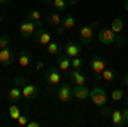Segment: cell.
<instances>
[{"mask_svg":"<svg viewBox=\"0 0 128 127\" xmlns=\"http://www.w3.org/2000/svg\"><path fill=\"white\" fill-rule=\"evenodd\" d=\"M96 28H98V22H96V21H92L89 26L80 28L79 36H80V41H82L84 45H90V41L94 39V29H96Z\"/></svg>","mask_w":128,"mask_h":127,"instance_id":"obj_1","label":"cell"},{"mask_svg":"<svg viewBox=\"0 0 128 127\" xmlns=\"http://www.w3.org/2000/svg\"><path fill=\"white\" fill-rule=\"evenodd\" d=\"M108 67V62L104 57H101V55H94L92 60H90V70L96 74V79H101V74H102V70Z\"/></svg>","mask_w":128,"mask_h":127,"instance_id":"obj_2","label":"cell"},{"mask_svg":"<svg viewBox=\"0 0 128 127\" xmlns=\"http://www.w3.org/2000/svg\"><path fill=\"white\" fill-rule=\"evenodd\" d=\"M89 98L92 100V103H94L96 107H102V105L108 103V93H106L102 88H94L92 91H90Z\"/></svg>","mask_w":128,"mask_h":127,"instance_id":"obj_3","label":"cell"},{"mask_svg":"<svg viewBox=\"0 0 128 127\" xmlns=\"http://www.w3.org/2000/svg\"><path fill=\"white\" fill-rule=\"evenodd\" d=\"M44 74H46V84L50 86V89L56 88L60 84V69L58 67H48Z\"/></svg>","mask_w":128,"mask_h":127,"instance_id":"obj_4","label":"cell"},{"mask_svg":"<svg viewBox=\"0 0 128 127\" xmlns=\"http://www.w3.org/2000/svg\"><path fill=\"white\" fill-rule=\"evenodd\" d=\"M116 33L111 29H101V31H98V39L102 43V45H114L116 43Z\"/></svg>","mask_w":128,"mask_h":127,"instance_id":"obj_5","label":"cell"},{"mask_svg":"<svg viewBox=\"0 0 128 127\" xmlns=\"http://www.w3.org/2000/svg\"><path fill=\"white\" fill-rule=\"evenodd\" d=\"M20 89H22V98H26L28 101H32V100H36L38 98V95H40V88L36 86V84H22L20 86Z\"/></svg>","mask_w":128,"mask_h":127,"instance_id":"obj_6","label":"cell"},{"mask_svg":"<svg viewBox=\"0 0 128 127\" xmlns=\"http://www.w3.org/2000/svg\"><path fill=\"white\" fill-rule=\"evenodd\" d=\"M36 29H38V24L36 22H32V21H24L22 24L19 26V33L22 38H31L34 33H36Z\"/></svg>","mask_w":128,"mask_h":127,"instance_id":"obj_7","label":"cell"},{"mask_svg":"<svg viewBox=\"0 0 128 127\" xmlns=\"http://www.w3.org/2000/svg\"><path fill=\"white\" fill-rule=\"evenodd\" d=\"M56 96L60 98V101L68 103L70 100L74 98V88L70 84H60V88L56 89Z\"/></svg>","mask_w":128,"mask_h":127,"instance_id":"obj_8","label":"cell"},{"mask_svg":"<svg viewBox=\"0 0 128 127\" xmlns=\"http://www.w3.org/2000/svg\"><path fill=\"white\" fill-rule=\"evenodd\" d=\"M67 79L74 81V84H79V86L86 84V81H87L86 74L82 72V69H70V70H67Z\"/></svg>","mask_w":128,"mask_h":127,"instance_id":"obj_9","label":"cell"},{"mask_svg":"<svg viewBox=\"0 0 128 127\" xmlns=\"http://www.w3.org/2000/svg\"><path fill=\"white\" fill-rule=\"evenodd\" d=\"M16 60H17V57H16V53H14V50H10L9 47L0 50V64H2V65H7V67H9Z\"/></svg>","mask_w":128,"mask_h":127,"instance_id":"obj_10","label":"cell"},{"mask_svg":"<svg viewBox=\"0 0 128 127\" xmlns=\"http://www.w3.org/2000/svg\"><path fill=\"white\" fill-rule=\"evenodd\" d=\"M32 38H34L36 43H40V45H48L50 41H51V34H50L43 26H38V29L32 34Z\"/></svg>","mask_w":128,"mask_h":127,"instance_id":"obj_11","label":"cell"},{"mask_svg":"<svg viewBox=\"0 0 128 127\" xmlns=\"http://www.w3.org/2000/svg\"><path fill=\"white\" fill-rule=\"evenodd\" d=\"M63 53L68 55L70 59H74V57H77V55L82 53V47H80L79 41H68V43L63 47Z\"/></svg>","mask_w":128,"mask_h":127,"instance_id":"obj_12","label":"cell"},{"mask_svg":"<svg viewBox=\"0 0 128 127\" xmlns=\"http://www.w3.org/2000/svg\"><path fill=\"white\" fill-rule=\"evenodd\" d=\"M56 67L62 70V72H67L72 69V59H70L68 55H65L63 52L58 53V57H56Z\"/></svg>","mask_w":128,"mask_h":127,"instance_id":"obj_13","label":"cell"},{"mask_svg":"<svg viewBox=\"0 0 128 127\" xmlns=\"http://www.w3.org/2000/svg\"><path fill=\"white\" fill-rule=\"evenodd\" d=\"M89 95H90V91L86 88V84H82V86L75 84L74 86V98H77V100H87Z\"/></svg>","mask_w":128,"mask_h":127,"instance_id":"obj_14","label":"cell"},{"mask_svg":"<svg viewBox=\"0 0 128 127\" xmlns=\"http://www.w3.org/2000/svg\"><path fill=\"white\" fill-rule=\"evenodd\" d=\"M111 120H113V124H114L116 127H125V125H128L126 122H125V118H123L121 110H114V112H111Z\"/></svg>","mask_w":128,"mask_h":127,"instance_id":"obj_15","label":"cell"},{"mask_svg":"<svg viewBox=\"0 0 128 127\" xmlns=\"http://www.w3.org/2000/svg\"><path fill=\"white\" fill-rule=\"evenodd\" d=\"M17 60H19V67L24 69V67H28V65L31 64V60H32V59H31V53L28 52V50H20V52H19V59H17Z\"/></svg>","mask_w":128,"mask_h":127,"instance_id":"obj_16","label":"cell"},{"mask_svg":"<svg viewBox=\"0 0 128 127\" xmlns=\"http://www.w3.org/2000/svg\"><path fill=\"white\" fill-rule=\"evenodd\" d=\"M7 98H9V101H12V103H17L20 98H22V89H19V86H14V88L9 91Z\"/></svg>","mask_w":128,"mask_h":127,"instance_id":"obj_17","label":"cell"},{"mask_svg":"<svg viewBox=\"0 0 128 127\" xmlns=\"http://www.w3.org/2000/svg\"><path fill=\"white\" fill-rule=\"evenodd\" d=\"M62 19L63 17H60L58 12H50V14H46V22L51 24V26H60L62 24Z\"/></svg>","mask_w":128,"mask_h":127,"instance_id":"obj_18","label":"cell"},{"mask_svg":"<svg viewBox=\"0 0 128 127\" xmlns=\"http://www.w3.org/2000/svg\"><path fill=\"white\" fill-rule=\"evenodd\" d=\"M28 19L32 21V22H36L38 26H41V19H43V16H41V12L38 9H32L28 12Z\"/></svg>","mask_w":128,"mask_h":127,"instance_id":"obj_19","label":"cell"},{"mask_svg":"<svg viewBox=\"0 0 128 127\" xmlns=\"http://www.w3.org/2000/svg\"><path fill=\"white\" fill-rule=\"evenodd\" d=\"M75 17L74 16H65L63 19H62V26L65 28V29H74V26H75Z\"/></svg>","mask_w":128,"mask_h":127,"instance_id":"obj_20","label":"cell"},{"mask_svg":"<svg viewBox=\"0 0 128 127\" xmlns=\"http://www.w3.org/2000/svg\"><path fill=\"white\" fill-rule=\"evenodd\" d=\"M46 52H48L50 55H58V53H60V45L56 43V41L51 39L48 45H46Z\"/></svg>","mask_w":128,"mask_h":127,"instance_id":"obj_21","label":"cell"},{"mask_svg":"<svg viewBox=\"0 0 128 127\" xmlns=\"http://www.w3.org/2000/svg\"><path fill=\"white\" fill-rule=\"evenodd\" d=\"M9 115H10V118H14V120H17V118L20 117V110H19V105H17V103H10Z\"/></svg>","mask_w":128,"mask_h":127,"instance_id":"obj_22","label":"cell"},{"mask_svg":"<svg viewBox=\"0 0 128 127\" xmlns=\"http://www.w3.org/2000/svg\"><path fill=\"white\" fill-rule=\"evenodd\" d=\"M123 28H125V24H123V21H121V19H118V17H116V19H113V22H111V29L114 31L116 34L121 33Z\"/></svg>","mask_w":128,"mask_h":127,"instance_id":"obj_23","label":"cell"},{"mask_svg":"<svg viewBox=\"0 0 128 127\" xmlns=\"http://www.w3.org/2000/svg\"><path fill=\"white\" fill-rule=\"evenodd\" d=\"M51 5L56 12H62L67 9V0H51Z\"/></svg>","mask_w":128,"mask_h":127,"instance_id":"obj_24","label":"cell"},{"mask_svg":"<svg viewBox=\"0 0 128 127\" xmlns=\"http://www.w3.org/2000/svg\"><path fill=\"white\" fill-rule=\"evenodd\" d=\"M101 79H104V81H113L114 79V70L113 69H109V67H106L104 70H102V74H101Z\"/></svg>","mask_w":128,"mask_h":127,"instance_id":"obj_25","label":"cell"},{"mask_svg":"<svg viewBox=\"0 0 128 127\" xmlns=\"http://www.w3.org/2000/svg\"><path fill=\"white\" fill-rule=\"evenodd\" d=\"M123 98H125V93H123V89H113V91H111V100H113V101H121V100H123Z\"/></svg>","mask_w":128,"mask_h":127,"instance_id":"obj_26","label":"cell"},{"mask_svg":"<svg viewBox=\"0 0 128 127\" xmlns=\"http://www.w3.org/2000/svg\"><path fill=\"white\" fill-rule=\"evenodd\" d=\"M84 67V59H80V55L72 59V69H82Z\"/></svg>","mask_w":128,"mask_h":127,"instance_id":"obj_27","label":"cell"},{"mask_svg":"<svg viewBox=\"0 0 128 127\" xmlns=\"http://www.w3.org/2000/svg\"><path fill=\"white\" fill-rule=\"evenodd\" d=\"M9 43H10V38L7 36V34H2V36H0V50H2V48H7V47H9Z\"/></svg>","mask_w":128,"mask_h":127,"instance_id":"obj_28","label":"cell"},{"mask_svg":"<svg viewBox=\"0 0 128 127\" xmlns=\"http://www.w3.org/2000/svg\"><path fill=\"white\" fill-rule=\"evenodd\" d=\"M99 115L101 117H111V110L106 105H102V107H99Z\"/></svg>","mask_w":128,"mask_h":127,"instance_id":"obj_29","label":"cell"},{"mask_svg":"<svg viewBox=\"0 0 128 127\" xmlns=\"http://www.w3.org/2000/svg\"><path fill=\"white\" fill-rule=\"evenodd\" d=\"M28 122H29L28 115H20V117L17 118V124H19V125H28Z\"/></svg>","mask_w":128,"mask_h":127,"instance_id":"obj_30","label":"cell"},{"mask_svg":"<svg viewBox=\"0 0 128 127\" xmlns=\"http://www.w3.org/2000/svg\"><path fill=\"white\" fill-rule=\"evenodd\" d=\"M22 84H24V77H20V76H19V77L14 79V86H19V88H20Z\"/></svg>","mask_w":128,"mask_h":127,"instance_id":"obj_31","label":"cell"},{"mask_svg":"<svg viewBox=\"0 0 128 127\" xmlns=\"http://www.w3.org/2000/svg\"><path fill=\"white\" fill-rule=\"evenodd\" d=\"M121 113H123V118H125V122L128 124V107H126V108H123V110H121Z\"/></svg>","mask_w":128,"mask_h":127,"instance_id":"obj_32","label":"cell"},{"mask_svg":"<svg viewBox=\"0 0 128 127\" xmlns=\"http://www.w3.org/2000/svg\"><path fill=\"white\" fill-rule=\"evenodd\" d=\"M41 124L40 122H34V120H29V122H28V127H40Z\"/></svg>","mask_w":128,"mask_h":127,"instance_id":"obj_33","label":"cell"},{"mask_svg":"<svg viewBox=\"0 0 128 127\" xmlns=\"http://www.w3.org/2000/svg\"><path fill=\"white\" fill-rule=\"evenodd\" d=\"M43 69H44V64L43 62H38L36 64V70H43Z\"/></svg>","mask_w":128,"mask_h":127,"instance_id":"obj_34","label":"cell"},{"mask_svg":"<svg viewBox=\"0 0 128 127\" xmlns=\"http://www.w3.org/2000/svg\"><path fill=\"white\" fill-rule=\"evenodd\" d=\"M121 81H123V84H125V86H128V74H126V76H123Z\"/></svg>","mask_w":128,"mask_h":127,"instance_id":"obj_35","label":"cell"},{"mask_svg":"<svg viewBox=\"0 0 128 127\" xmlns=\"http://www.w3.org/2000/svg\"><path fill=\"white\" fill-rule=\"evenodd\" d=\"M9 2H10V0H0V5H7Z\"/></svg>","mask_w":128,"mask_h":127,"instance_id":"obj_36","label":"cell"},{"mask_svg":"<svg viewBox=\"0 0 128 127\" xmlns=\"http://www.w3.org/2000/svg\"><path fill=\"white\" fill-rule=\"evenodd\" d=\"M123 9H125V10L128 12V0H125V5H123Z\"/></svg>","mask_w":128,"mask_h":127,"instance_id":"obj_37","label":"cell"},{"mask_svg":"<svg viewBox=\"0 0 128 127\" xmlns=\"http://www.w3.org/2000/svg\"><path fill=\"white\" fill-rule=\"evenodd\" d=\"M67 2H68L70 5H75V2H77V0H67Z\"/></svg>","mask_w":128,"mask_h":127,"instance_id":"obj_38","label":"cell"},{"mask_svg":"<svg viewBox=\"0 0 128 127\" xmlns=\"http://www.w3.org/2000/svg\"><path fill=\"white\" fill-rule=\"evenodd\" d=\"M41 2H44V4H51V0H41Z\"/></svg>","mask_w":128,"mask_h":127,"instance_id":"obj_39","label":"cell"},{"mask_svg":"<svg viewBox=\"0 0 128 127\" xmlns=\"http://www.w3.org/2000/svg\"><path fill=\"white\" fill-rule=\"evenodd\" d=\"M2 19H4V17H2V16H0V22H2Z\"/></svg>","mask_w":128,"mask_h":127,"instance_id":"obj_40","label":"cell"},{"mask_svg":"<svg viewBox=\"0 0 128 127\" xmlns=\"http://www.w3.org/2000/svg\"><path fill=\"white\" fill-rule=\"evenodd\" d=\"M126 103H128V98H126Z\"/></svg>","mask_w":128,"mask_h":127,"instance_id":"obj_41","label":"cell"}]
</instances>
